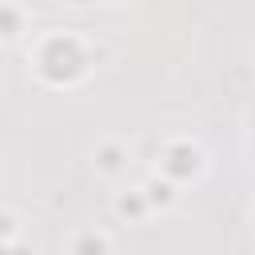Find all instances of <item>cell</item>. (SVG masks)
Returning a JSON list of instances; mask_svg holds the SVG:
<instances>
[{
  "label": "cell",
  "mask_w": 255,
  "mask_h": 255,
  "mask_svg": "<svg viewBox=\"0 0 255 255\" xmlns=\"http://www.w3.org/2000/svg\"><path fill=\"white\" fill-rule=\"evenodd\" d=\"M96 159H100V167H104V171H116V167H120V159H124V151H120V147H100V155H96Z\"/></svg>",
  "instance_id": "2"
},
{
  "label": "cell",
  "mask_w": 255,
  "mask_h": 255,
  "mask_svg": "<svg viewBox=\"0 0 255 255\" xmlns=\"http://www.w3.org/2000/svg\"><path fill=\"white\" fill-rule=\"evenodd\" d=\"M72 255H108V239H104V235H96V231H88V235H80V239H76Z\"/></svg>",
  "instance_id": "1"
},
{
  "label": "cell",
  "mask_w": 255,
  "mask_h": 255,
  "mask_svg": "<svg viewBox=\"0 0 255 255\" xmlns=\"http://www.w3.org/2000/svg\"><path fill=\"white\" fill-rule=\"evenodd\" d=\"M12 231H16V219H12L8 211H0V239L8 243V239H12Z\"/></svg>",
  "instance_id": "3"
}]
</instances>
